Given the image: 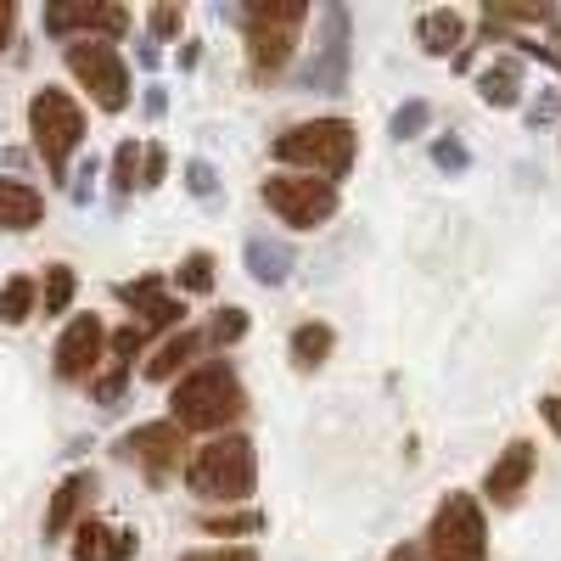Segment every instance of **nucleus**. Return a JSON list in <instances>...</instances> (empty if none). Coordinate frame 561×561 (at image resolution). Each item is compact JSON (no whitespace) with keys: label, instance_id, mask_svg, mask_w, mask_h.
Returning <instances> with one entry per match:
<instances>
[{"label":"nucleus","instance_id":"obj_32","mask_svg":"<svg viewBox=\"0 0 561 561\" xmlns=\"http://www.w3.org/2000/svg\"><path fill=\"white\" fill-rule=\"evenodd\" d=\"M124 382H129V365H113L107 377H96V382H90V393H96L102 404H113V399L124 393Z\"/></svg>","mask_w":561,"mask_h":561},{"label":"nucleus","instance_id":"obj_14","mask_svg":"<svg viewBox=\"0 0 561 561\" xmlns=\"http://www.w3.org/2000/svg\"><path fill=\"white\" fill-rule=\"evenodd\" d=\"M135 550H140L135 534L107 528V523H96V517H84V523L73 528V561H129Z\"/></svg>","mask_w":561,"mask_h":561},{"label":"nucleus","instance_id":"obj_15","mask_svg":"<svg viewBox=\"0 0 561 561\" xmlns=\"http://www.w3.org/2000/svg\"><path fill=\"white\" fill-rule=\"evenodd\" d=\"M118 298L140 314V325H147V332H152V325H174L180 314H185V304H174L169 293H163V275H140V280H124V287H118Z\"/></svg>","mask_w":561,"mask_h":561},{"label":"nucleus","instance_id":"obj_22","mask_svg":"<svg viewBox=\"0 0 561 561\" xmlns=\"http://www.w3.org/2000/svg\"><path fill=\"white\" fill-rule=\"evenodd\" d=\"M325 354H332V325L304 320L298 332H293V365L298 370H314V365H325Z\"/></svg>","mask_w":561,"mask_h":561},{"label":"nucleus","instance_id":"obj_16","mask_svg":"<svg viewBox=\"0 0 561 561\" xmlns=\"http://www.w3.org/2000/svg\"><path fill=\"white\" fill-rule=\"evenodd\" d=\"M96 500V472H73L62 478V489L51 494V505H45V539H62L68 528H79V511Z\"/></svg>","mask_w":561,"mask_h":561},{"label":"nucleus","instance_id":"obj_17","mask_svg":"<svg viewBox=\"0 0 561 561\" xmlns=\"http://www.w3.org/2000/svg\"><path fill=\"white\" fill-rule=\"evenodd\" d=\"M45 214V197L23 180H0V230H34Z\"/></svg>","mask_w":561,"mask_h":561},{"label":"nucleus","instance_id":"obj_34","mask_svg":"<svg viewBox=\"0 0 561 561\" xmlns=\"http://www.w3.org/2000/svg\"><path fill=\"white\" fill-rule=\"evenodd\" d=\"M180 561H259V550H248V545H225V550H192V556H180Z\"/></svg>","mask_w":561,"mask_h":561},{"label":"nucleus","instance_id":"obj_36","mask_svg":"<svg viewBox=\"0 0 561 561\" xmlns=\"http://www.w3.org/2000/svg\"><path fill=\"white\" fill-rule=\"evenodd\" d=\"M433 158H438V169H466V163H472V158H466V147H460V140H438V147H433Z\"/></svg>","mask_w":561,"mask_h":561},{"label":"nucleus","instance_id":"obj_5","mask_svg":"<svg viewBox=\"0 0 561 561\" xmlns=\"http://www.w3.org/2000/svg\"><path fill=\"white\" fill-rule=\"evenodd\" d=\"M28 135H34V152L45 158V169H51V180L68 174V158L79 152V140H84V113L79 102L68 96V90H34V102H28Z\"/></svg>","mask_w":561,"mask_h":561},{"label":"nucleus","instance_id":"obj_39","mask_svg":"<svg viewBox=\"0 0 561 561\" xmlns=\"http://www.w3.org/2000/svg\"><path fill=\"white\" fill-rule=\"evenodd\" d=\"M388 561H427V556H421V550H393Z\"/></svg>","mask_w":561,"mask_h":561},{"label":"nucleus","instance_id":"obj_4","mask_svg":"<svg viewBox=\"0 0 561 561\" xmlns=\"http://www.w3.org/2000/svg\"><path fill=\"white\" fill-rule=\"evenodd\" d=\"M309 23L304 0H259V7H242V28H248V68L253 79H275L293 62L298 28Z\"/></svg>","mask_w":561,"mask_h":561},{"label":"nucleus","instance_id":"obj_8","mask_svg":"<svg viewBox=\"0 0 561 561\" xmlns=\"http://www.w3.org/2000/svg\"><path fill=\"white\" fill-rule=\"evenodd\" d=\"M270 214H280V225H293V230H314L337 214V185H325L314 174H270L264 180V192Z\"/></svg>","mask_w":561,"mask_h":561},{"label":"nucleus","instance_id":"obj_1","mask_svg":"<svg viewBox=\"0 0 561 561\" xmlns=\"http://www.w3.org/2000/svg\"><path fill=\"white\" fill-rule=\"evenodd\" d=\"M242 410H248V393H242L237 370H230L225 359L192 365L174 382V399H169V421L180 433H225V427L242 421Z\"/></svg>","mask_w":561,"mask_h":561},{"label":"nucleus","instance_id":"obj_23","mask_svg":"<svg viewBox=\"0 0 561 561\" xmlns=\"http://www.w3.org/2000/svg\"><path fill=\"white\" fill-rule=\"evenodd\" d=\"M73 293H79V275L68 264H51V270H45V280H39V309L45 314H68Z\"/></svg>","mask_w":561,"mask_h":561},{"label":"nucleus","instance_id":"obj_30","mask_svg":"<svg viewBox=\"0 0 561 561\" xmlns=\"http://www.w3.org/2000/svg\"><path fill=\"white\" fill-rule=\"evenodd\" d=\"M427 124H433V107H427V102H404V107L393 113V135H399V140L421 135V129H427Z\"/></svg>","mask_w":561,"mask_h":561},{"label":"nucleus","instance_id":"obj_6","mask_svg":"<svg viewBox=\"0 0 561 561\" xmlns=\"http://www.w3.org/2000/svg\"><path fill=\"white\" fill-rule=\"evenodd\" d=\"M427 556L433 561H489V528L483 505L472 494H449L427 523Z\"/></svg>","mask_w":561,"mask_h":561},{"label":"nucleus","instance_id":"obj_29","mask_svg":"<svg viewBox=\"0 0 561 561\" xmlns=\"http://www.w3.org/2000/svg\"><path fill=\"white\" fill-rule=\"evenodd\" d=\"M107 348H113V365H129L140 348H147V325H135V320H129L124 332H113V337H107Z\"/></svg>","mask_w":561,"mask_h":561},{"label":"nucleus","instance_id":"obj_20","mask_svg":"<svg viewBox=\"0 0 561 561\" xmlns=\"http://www.w3.org/2000/svg\"><path fill=\"white\" fill-rule=\"evenodd\" d=\"M248 270H253V280L275 287V280L293 275V248H287V242H270V237H253V242H248Z\"/></svg>","mask_w":561,"mask_h":561},{"label":"nucleus","instance_id":"obj_27","mask_svg":"<svg viewBox=\"0 0 561 561\" xmlns=\"http://www.w3.org/2000/svg\"><path fill=\"white\" fill-rule=\"evenodd\" d=\"M135 174H140V147H135V140H124V147L113 152V192L118 197H129L135 185H140Z\"/></svg>","mask_w":561,"mask_h":561},{"label":"nucleus","instance_id":"obj_12","mask_svg":"<svg viewBox=\"0 0 561 561\" xmlns=\"http://www.w3.org/2000/svg\"><path fill=\"white\" fill-rule=\"evenodd\" d=\"M102 348H107L102 320H96V314H79L68 332H62V343H57V377H62V382H90V377H96Z\"/></svg>","mask_w":561,"mask_h":561},{"label":"nucleus","instance_id":"obj_9","mask_svg":"<svg viewBox=\"0 0 561 561\" xmlns=\"http://www.w3.org/2000/svg\"><path fill=\"white\" fill-rule=\"evenodd\" d=\"M118 455H124V460H135L152 483H169V478L180 472L185 433L174 427V421H147V427H135V433H124V438H118Z\"/></svg>","mask_w":561,"mask_h":561},{"label":"nucleus","instance_id":"obj_35","mask_svg":"<svg viewBox=\"0 0 561 561\" xmlns=\"http://www.w3.org/2000/svg\"><path fill=\"white\" fill-rule=\"evenodd\" d=\"M147 23H152V34H158V39H169V34H180L185 12H180V7H152V18H147Z\"/></svg>","mask_w":561,"mask_h":561},{"label":"nucleus","instance_id":"obj_10","mask_svg":"<svg viewBox=\"0 0 561 561\" xmlns=\"http://www.w3.org/2000/svg\"><path fill=\"white\" fill-rule=\"evenodd\" d=\"M129 28L124 7H107V0H73V7H45V34L62 39H118Z\"/></svg>","mask_w":561,"mask_h":561},{"label":"nucleus","instance_id":"obj_24","mask_svg":"<svg viewBox=\"0 0 561 561\" xmlns=\"http://www.w3.org/2000/svg\"><path fill=\"white\" fill-rule=\"evenodd\" d=\"M34 298H39L34 280H28V275H12L7 287H0V320H7V325H23V320L34 314Z\"/></svg>","mask_w":561,"mask_h":561},{"label":"nucleus","instance_id":"obj_38","mask_svg":"<svg viewBox=\"0 0 561 561\" xmlns=\"http://www.w3.org/2000/svg\"><path fill=\"white\" fill-rule=\"evenodd\" d=\"M539 410H545V421H550V433L561 438V399H539Z\"/></svg>","mask_w":561,"mask_h":561},{"label":"nucleus","instance_id":"obj_33","mask_svg":"<svg viewBox=\"0 0 561 561\" xmlns=\"http://www.w3.org/2000/svg\"><path fill=\"white\" fill-rule=\"evenodd\" d=\"M185 192H192V197H214V169L203 158L185 163Z\"/></svg>","mask_w":561,"mask_h":561},{"label":"nucleus","instance_id":"obj_21","mask_svg":"<svg viewBox=\"0 0 561 561\" xmlns=\"http://www.w3.org/2000/svg\"><path fill=\"white\" fill-rule=\"evenodd\" d=\"M203 343H208L203 332H180V337H169V343H163V348L147 359V377H152V382H169V377H180V365L192 359Z\"/></svg>","mask_w":561,"mask_h":561},{"label":"nucleus","instance_id":"obj_37","mask_svg":"<svg viewBox=\"0 0 561 561\" xmlns=\"http://www.w3.org/2000/svg\"><path fill=\"white\" fill-rule=\"evenodd\" d=\"M12 23H18V7H12V0H0V51H7V39H12Z\"/></svg>","mask_w":561,"mask_h":561},{"label":"nucleus","instance_id":"obj_28","mask_svg":"<svg viewBox=\"0 0 561 561\" xmlns=\"http://www.w3.org/2000/svg\"><path fill=\"white\" fill-rule=\"evenodd\" d=\"M208 534H259L264 528V511H230V517H203Z\"/></svg>","mask_w":561,"mask_h":561},{"label":"nucleus","instance_id":"obj_25","mask_svg":"<svg viewBox=\"0 0 561 561\" xmlns=\"http://www.w3.org/2000/svg\"><path fill=\"white\" fill-rule=\"evenodd\" d=\"M180 287L185 293H214V253H185L180 259Z\"/></svg>","mask_w":561,"mask_h":561},{"label":"nucleus","instance_id":"obj_31","mask_svg":"<svg viewBox=\"0 0 561 561\" xmlns=\"http://www.w3.org/2000/svg\"><path fill=\"white\" fill-rule=\"evenodd\" d=\"M163 169H169V152L163 147L140 152V185H147V192H152V185H163Z\"/></svg>","mask_w":561,"mask_h":561},{"label":"nucleus","instance_id":"obj_26","mask_svg":"<svg viewBox=\"0 0 561 561\" xmlns=\"http://www.w3.org/2000/svg\"><path fill=\"white\" fill-rule=\"evenodd\" d=\"M248 337V309H219L214 325H208V343L214 348H230V343H242Z\"/></svg>","mask_w":561,"mask_h":561},{"label":"nucleus","instance_id":"obj_7","mask_svg":"<svg viewBox=\"0 0 561 561\" xmlns=\"http://www.w3.org/2000/svg\"><path fill=\"white\" fill-rule=\"evenodd\" d=\"M68 73L90 90V102L102 113L129 107V68H124L113 39H68Z\"/></svg>","mask_w":561,"mask_h":561},{"label":"nucleus","instance_id":"obj_19","mask_svg":"<svg viewBox=\"0 0 561 561\" xmlns=\"http://www.w3.org/2000/svg\"><path fill=\"white\" fill-rule=\"evenodd\" d=\"M478 96H483L489 107H517V96H523V62L500 57L494 68H483V73H478Z\"/></svg>","mask_w":561,"mask_h":561},{"label":"nucleus","instance_id":"obj_3","mask_svg":"<svg viewBox=\"0 0 561 561\" xmlns=\"http://www.w3.org/2000/svg\"><path fill=\"white\" fill-rule=\"evenodd\" d=\"M185 483L192 494H208V500H248L253 483H259V455H253V438L242 433H219L208 438L203 449H192L185 460Z\"/></svg>","mask_w":561,"mask_h":561},{"label":"nucleus","instance_id":"obj_18","mask_svg":"<svg viewBox=\"0 0 561 561\" xmlns=\"http://www.w3.org/2000/svg\"><path fill=\"white\" fill-rule=\"evenodd\" d=\"M415 39L427 45L433 57H449V51H460V39H466V18L449 12V7H438V12H427V18L415 23Z\"/></svg>","mask_w":561,"mask_h":561},{"label":"nucleus","instance_id":"obj_11","mask_svg":"<svg viewBox=\"0 0 561 561\" xmlns=\"http://www.w3.org/2000/svg\"><path fill=\"white\" fill-rule=\"evenodd\" d=\"M320 28H325V39H320L314 62L304 68V84L309 90H343V79H348V12L343 7H325L320 12Z\"/></svg>","mask_w":561,"mask_h":561},{"label":"nucleus","instance_id":"obj_2","mask_svg":"<svg viewBox=\"0 0 561 561\" xmlns=\"http://www.w3.org/2000/svg\"><path fill=\"white\" fill-rule=\"evenodd\" d=\"M354 140L359 135H354L348 118H309V124H293V129L275 135V158L332 185L354 169Z\"/></svg>","mask_w":561,"mask_h":561},{"label":"nucleus","instance_id":"obj_13","mask_svg":"<svg viewBox=\"0 0 561 561\" xmlns=\"http://www.w3.org/2000/svg\"><path fill=\"white\" fill-rule=\"evenodd\" d=\"M534 466H539V449H534L528 438H511V444H505V455L489 466L483 494H489L494 505H517V500H523V489H528V478H534Z\"/></svg>","mask_w":561,"mask_h":561}]
</instances>
